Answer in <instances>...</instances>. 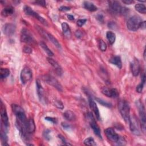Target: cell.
I'll return each instance as SVG.
<instances>
[{
  "label": "cell",
  "instance_id": "6da1fadb",
  "mask_svg": "<svg viewBox=\"0 0 146 146\" xmlns=\"http://www.w3.org/2000/svg\"><path fill=\"white\" fill-rule=\"evenodd\" d=\"M108 8L110 12L115 15L125 16L128 13V9L121 6L120 4L116 1L108 2Z\"/></svg>",
  "mask_w": 146,
  "mask_h": 146
},
{
  "label": "cell",
  "instance_id": "7a4b0ae2",
  "mask_svg": "<svg viewBox=\"0 0 146 146\" xmlns=\"http://www.w3.org/2000/svg\"><path fill=\"white\" fill-rule=\"evenodd\" d=\"M12 109L17 118V121L23 124L25 127L28 119L26 116L24 109L21 106L16 104H12Z\"/></svg>",
  "mask_w": 146,
  "mask_h": 146
},
{
  "label": "cell",
  "instance_id": "3957f363",
  "mask_svg": "<svg viewBox=\"0 0 146 146\" xmlns=\"http://www.w3.org/2000/svg\"><path fill=\"white\" fill-rule=\"evenodd\" d=\"M118 108L123 119L125 122H128L130 116V107L128 103L124 100H120L118 103Z\"/></svg>",
  "mask_w": 146,
  "mask_h": 146
},
{
  "label": "cell",
  "instance_id": "277c9868",
  "mask_svg": "<svg viewBox=\"0 0 146 146\" xmlns=\"http://www.w3.org/2000/svg\"><path fill=\"white\" fill-rule=\"evenodd\" d=\"M142 20L137 16H133L129 18L127 22V29L132 32L137 31L140 28Z\"/></svg>",
  "mask_w": 146,
  "mask_h": 146
},
{
  "label": "cell",
  "instance_id": "5b68a950",
  "mask_svg": "<svg viewBox=\"0 0 146 146\" xmlns=\"http://www.w3.org/2000/svg\"><path fill=\"white\" fill-rule=\"evenodd\" d=\"M42 79L48 84L53 86L59 91H62L63 89L62 86L58 82L57 79H56L54 77L50 75H45L42 77Z\"/></svg>",
  "mask_w": 146,
  "mask_h": 146
},
{
  "label": "cell",
  "instance_id": "8992f818",
  "mask_svg": "<svg viewBox=\"0 0 146 146\" xmlns=\"http://www.w3.org/2000/svg\"><path fill=\"white\" fill-rule=\"evenodd\" d=\"M137 106L139 109V118H140V122L141 123V131H143V132H145V121H146L145 108L142 103H141L139 101H138L137 103Z\"/></svg>",
  "mask_w": 146,
  "mask_h": 146
},
{
  "label": "cell",
  "instance_id": "52a82bcc",
  "mask_svg": "<svg viewBox=\"0 0 146 146\" xmlns=\"http://www.w3.org/2000/svg\"><path fill=\"white\" fill-rule=\"evenodd\" d=\"M129 128L131 132L135 135H140L141 133L139 124L136 118L134 116H130L129 118Z\"/></svg>",
  "mask_w": 146,
  "mask_h": 146
},
{
  "label": "cell",
  "instance_id": "ba28073f",
  "mask_svg": "<svg viewBox=\"0 0 146 146\" xmlns=\"http://www.w3.org/2000/svg\"><path fill=\"white\" fill-rule=\"evenodd\" d=\"M87 118L89 120V123H90V127H91V128L92 129L94 133L99 138L102 139V135H101V131L99 127V126L97 124V123L95 122V118L93 116V115L92 114V113L89 112L87 114Z\"/></svg>",
  "mask_w": 146,
  "mask_h": 146
},
{
  "label": "cell",
  "instance_id": "9c48e42d",
  "mask_svg": "<svg viewBox=\"0 0 146 146\" xmlns=\"http://www.w3.org/2000/svg\"><path fill=\"white\" fill-rule=\"evenodd\" d=\"M24 12L25 13L26 15L33 17H34L36 19L38 20L40 22H41L43 25H45V26H48V22L41 16H40L37 13H36V12H34L31 8H30L28 6H25L24 8Z\"/></svg>",
  "mask_w": 146,
  "mask_h": 146
},
{
  "label": "cell",
  "instance_id": "30bf717a",
  "mask_svg": "<svg viewBox=\"0 0 146 146\" xmlns=\"http://www.w3.org/2000/svg\"><path fill=\"white\" fill-rule=\"evenodd\" d=\"M32 77L33 74L30 69H29L28 67H24L23 70L21 71L20 75V79L23 85L26 84L32 79Z\"/></svg>",
  "mask_w": 146,
  "mask_h": 146
},
{
  "label": "cell",
  "instance_id": "8fae6325",
  "mask_svg": "<svg viewBox=\"0 0 146 146\" xmlns=\"http://www.w3.org/2000/svg\"><path fill=\"white\" fill-rule=\"evenodd\" d=\"M0 111H1V126L5 128V129H7L9 127V118L7 115V112L6 110V108L5 105L3 104V102L1 101V106H0Z\"/></svg>",
  "mask_w": 146,
  "mask_h": 146
},
{
  "label": "cell",
  "instance_id": "7c38bea8",
  "mask_svg": "<svg viewBox=\"0 0 146 146\" xmlns=\"http://www.w3.org/2000/svg\"><path fill=\"white\" fill-rule=\"evenodd\" d=\"M21 41L22 42L29 45H33L35 43V40L32 34L26 29H24L21 31Z\"/></svg>",
  "mask_w": 146,
  "mask_h": 146
},
{
  "label": "cell",
  "instance_id": "4fadbf2b",
  "mask_svg": "<svg viewBox=\"0 0 146 146\" xmlns=\"http://www.w3.org/2000/svg\"><path fill=\"white\" fill-rule=\"evenodd\" d=\"M105 134L108 140L114 143H118L119 139V135L116 133L114 128H107L104 130Z\"/></svg>",
  "mask_w": 146,
  "mask_h": 146
},
{
  "label": "cell",
  "instance_id": "5bb4252c",
  "mask_svg": "<svg viewBox=\"0 0 146 146\" xmlns=\"http://www.w3.org/2000/svg\"><path fill=\"white\" fill-rule=\"evenodd\" d=\"M102 92L106 96L112 98H116L119 95L118 91L116 89H110L107 87H104L102 89Z\"/></svg>",
  "mask_w": 146,
  "mask_h": 146
},
{
  "label": "cell",
  "instance_id": "9a60e30c",
  "mask_svg": "<svg viewBox=\"0 0 146 146\" xmlns=\"http://www.w3.org/2000/svg\"><path fill=\"white\" fill-rule=\"evenodd\" d=\"M36 87H37V92L39 98V99L41 102L43 103L46 102V97L45 94V90L42 86V85L39 80L36 81Z\"/></svg>",
  "mask_w": 146,
  "mask_h": 146
},
{
  "label": "cell",
  "instance_id": "2e32d148",
  "mask_svg": "<svg viewBox=\"0 0 146 146\" xmlns=\"http://www.w3.org/2000/svg\"><path fill=\"white\" fill-rule=\"evenodd\" d=\"M4 34L8 36H11L14 34L16 32V26L12 24H7L3 28Z\"/></svg>",
  "mask_w": 146,
  "mask_h": 146
},
{
  "label": "cell",
  "instance_id": "e0dca14e",
  "mask_svg": "<svg viewBox=\"0 0 146 146\" xmlns=\"http://www.w3.org/2000/svg\"><path fill=\"white\" fill-rule=\"evenodd\" d=\"M131 69L132 74L134 77H136L139 75L140 72V63L137 59L134 58L131 63Z\"/></svg>",
  "mask_w": 146,
  "mask_h": 146
},
{
  "label": "cell",
  "instance_id": "ac0fdd59",
  "mask_svg": "<svg viewBox=\"0 0 146 146\" xmlns=\"http://www.w3.org/2000/svg\"><path fill=\"white\" fill-rule=\"evenodd\" d=\"M48 61L49 62V63L53 66V67L54 69L57 74L58 75L61 76L62 74V69L60 66V65L57 63V62L50 57L48 58Z\"/></svg>",
  "mask_w": 146,
  "mask_h": 146
},
{
  "label": "cell",
  "instance_id": "d6986e66",
  "mask_svg": "<svg viewBox=\"0 0 146 146\" xmlns=\"http://www.w3.org/2000/svg\"><path fill=\"white\" fill-rule=\"evenodd\" d=\"M89 105H90V108L94 112L96 119L98 120H100V113H99V111L98 108V106L96 103L94 102V100L91 98H89Z\"/></svg>",
  "mask_w": 146,
  "mask_h": 146
},
{
  "label": "cell",
  "instance_id": "ffe728a7",
  "mask_svg": "<svg viewBox=\"0 0 146 146\" xmlns=\"http://www.w3.org/2000/svg\"><path fill=\"white\" fill-rule=\"evenodd\" d=\"M25 129L28 134L33 133L36 130V125L34 121L32 118L28 119L27 123L25 125Z\"/></svg>",
  "mask_w": 146,
  "mask_h": 146
},
{
  "label": "cell",
  "instance_id": "44dd1931",
  "mask_svg": "<svg viewBox=\"0 0 146 146\" xmlns=\"http://www.w3.org/2000/svg\"><path fill=\"white\" fill-rule=\"evenodd\" d=\"M110 63L115 65L118 68L121 69L122 67V62L121 58L119 56H114L111 57L109 60Z\"/></svg>",
  "mask_w": 146,
  "mask_h": 146
},
{
  "label": "cell",
  "instance_id": "7402d4cb",
  "mask_svg": "<svg viewBox=\"0 0 146 146\" xmlns=\"http://www.w3.org/2000/svg\"><path fill=\"white\" fill-rule=\"evenodd\" d=\"M62 29L64 36L66 38H70L71 36V33L69 25L66 22H63L62 24Z\"/></svg>",
  "mask_w": 146,
  "mask_h": 146
},
{
  "label": "cell",
  "instance_id": "603a6c76",
  "mask_svg": "<svg viewBox=\"0 0 146 146\" xmlns=\"http://www.w3.org/2000/svg\"><path fill=\"white\" fill-rule=\"evenodd\" d=\"M46 35V38H48L49 39V40L52 42L53 43V44L57 48H58V49H61V46L60 45V44L59 43V42L58 41V40L53 36L50 33H46L45 34Z\"/></svg>",
  "mask_w": 146,
  "mask_h": 146
},
{
  "label": "cell",
  "instance_id": "cb8c5ba5",
  "mask_svg": "<svg viewBox=\"0 0 146 146\" xmlns=\"http://www.w3.org/2000/svg\"><path fill=\"white\" fill-rule=\"evenodd\" d=\"M83 7L84 8L90 11V12H95L97 11L98 8L96 6H95V5L90 2H89V1H85L83 3Z\"/></svg>",
  "mask_w": 146,
  "mask_h": 146
},
{
  "label": "cell",
  "instance_id": "d4e9b609",
  "mask_svg": "<svg viewBox=\"0 0 146 146\" xmlns=\"http://www.w3.org/2000/svg\"><path fill=\"white\" fill-rule=\"evenodd\" d=\"M14 13V9L12 7H7L4 8L1 12V15L3 17H8Z\"/></svg>",
  "mask_w": 146,
  "mask_h": 146
},
{
  "label": "cell",
  "instance_id": "484cf974",
  "mask_svg": "<svg viewBox=\"0 0 146 146\" xmlns=\"http://www.w3.org/2000/svg\"><path fill=\"white\" fill-rule=\"evenodd\" d=\"M63 116L69 121H74L76 119V116L74 113L70 110L65 111L63 113Z\"/></svg>",
  "mask_w": 146,
  "mask_h": 146
},
{
  "label": "cell",
  "instance_id": "4316f807",
  "mask_svg": "<svg viewBox=\"0 0 146 146\" xmlns=\"http://www.w3.org/2000/svg\"><path fill=\"white\" fill-rule=\"evenodd\" d=\"M106 37L110 44L112 45L115 42V39H116V36L114 33L110 31L107 32L106 33Z\"/></svg>",
  "mask_w": 146,
  "mask_h": 146
},
{
  "label": "cell",
  "instance_id": "83f0119b",
  "mask_svg": "<svg viewBox=\"0 0 146 146\" xmlns=\"http://www.w3.org/2000/svg\"><path fill=\"white\" fill-rule=\"evenodd\" d=\"M40 46L42 48V49L44 50V52L50 57H53L54 55V53L52 52V51L48 47V46L43 42H40Z\"/></svg>",
  "mask_w": 146,
  "mask_h": 146
},
{
  "label": "cell",
  "instance_id": "f1b7e54d",
  "mask_svg": "<svg viewBox=\"0 0 146 146\" xmlns=\"http://www.w3.org/2000/svg\"><path fill=\"white\" fill-rule=\"evenodd\" d=\"M145 74L143 73V75L141 76V82L136 87V91L137 92L141 93L142 92L144 85L145 84Z\"/></svg>",
  "mask_w": 146,
  "mask_h": 146
},
{
  "label": "cell",
  "instance_id": "f546056e",
  "mask_svg": "<svg viewBox=\"0 0 146 146\" xmlns=\"http://www.w3.org/2000/svg\"><path fill=\"white\" fill-rule=\"evenodd\" d=\"M135 8L136 11L138 12L142 13V14H145L146 13V8L144 4H137L135 5Z\"/></svg>",
  "mask_w": 146,
  "mask_h": 146
},
{
  "label": "cell",
  "instance_id": "4dcf8cb0",
  "mask_svg": "<svg viewBox=\"0 0 146 146\" xmlns=\"http://www.w3.org/2000/svg\"><path fill=\"white\" fill-rule=\"evenodd\" d=\"M1 139L2 140V142L4 143L5 145H8V136L6 133V130L3 128H1Z\"/></svg>",
  "mask_w": 146,
  "mask_h": 146
},
{
  "label": "cell",
  "instance_id": "1f68e13d",
  "mask_svg": "<svg viewBox=\"0 0 146 146\" xmlns=\"http://www.w3.org/2000/svg\"><path fill=\"white\" fill-rule=\"evenodd\" d=\"M10 75V70L8 69L1 68V78L4 79Z\"/></svg>",
  "mask_w": 146,
  "mask_h": 146
},
{
  "label": "cell",
  "instance_id": "d6a6232c",
  "mask_svg": "<svg viewBox=\"0 0 146 146\" xmlns=\"http://www.w3.org/2000/svg\"><path fill=\"white\" fill-rule=\"evenodd\" d=\"M84 144L86 145H96L94 139L91 137L86 139L84 141Z\"/></svg>",
  "mask_w": 146,
  "mask_h": 146
},
{
  "label": "cell",
  "instance_id": "836d02e7",
  "mask_svg": "<svg viewBox=\"0 0 146 146\" xmlns=\"http://www.w3.org/2000/svg\"><path fill=\"white\" fill-rule=\"evenodd\" d=\"M99 48L102 52H105L107 49L106 44L103 40H100L99 42Z\"/></svg>",
  "mask_w": 146,
  "mask_h": 146
},
{
  "label": "cell",
  "instance_id": "e575fe53",
  "mask_svg": "<svg viewBox=\"0 0 146 146\" xmlns=\"http://www.w3.org/2000/svg\"><path fill=\"white\" fill-rule=\"evenodd\" d=\"M96 101L99 103H100V104L103 105V106H106L107 107H111V103H108V102H106V101H104V100H102L101 99L96 98Z\"/></svg>",
  "mask_w": 146,
  "mask_h": 146
},
{
  "label": "cell",
  "instance_id": "d590c367",
  "mask_svg": "<svg viewBox=\"0 0 146 146\" xmlns=\"http://www.w3.org/2000/svg\"><path fill=\"white\" fill-rule=\"evenodd\" d=\"M54 106H55L58 108H59V109H63L64 108V106H63V104L62 103V102L61 101V100H55L54 101Z\"/></svg>",
  "mask_w": 146,
  "mask_h": 146
},
{
  "label": "cell",
  "instance_id": "8d00e7d4",
  "mask_svg": "<svg viewBox=\"0 0 146 146\" xmlns=\"http://www.w3.org/2000/svg\"><path fill=\"white\" fill-rule=\"evenodd\" d=\"M86 21H87L86 19H81V20H79L77 21V25L79 27H82V26H83L85 24Z\"/></svg>",
  "mask_w": 146,
  "mask_h": 146
},
{
  "label": "cell",
  "instance_id": "74e56055",
  "mask_svg": "<svg viewBox=\"0 0 146 146\" xmlns=\"http://www.w3.org/2000/svg\"><path fill=\"white\" fill-rule=\"evenodd\" d=\"M50 133V130H48V129L46 130V131L44 132V137H45L46 140H49L50 139V136L49 135Z\"/></svg>",
  "mask_w": 146,
  "mask_h": 146
},
{
  "label": "cell",
  "instance_id": "f35d334b",
  "mask_svg": "<svg viewBox=\"0 0 146 146\" xmlns=\"http://www.w3.org/2000/svg\"><path fill=\"white\" fill-rule=\"evenodd\" d=\"M24 52L27 54H30L32 52V49L29 46H25L23 49Z\"/></svg>",
  "mask_w": 146,
  "mask_h": 146
},
{
  "label": "cell",
  "instance_id": "ab89813d",
  "mask_svg": "<svg viewBox=\"0 0 146 146\" xmlns=\"http://www.w3.org/2000/svg\"><path fill=\"white\" fill-rule=\"evenodd\" d=\"M45 120H46L48 121H49V122H51L53 124H56L57 122V120L55 118H52V117H46Z\"/></svg>",
  "mask_w": 146,
  "mask_h": 146
},
{
  "label": "cell",
  "instance_id": "60d3db41",
  "mask_svg": "<svg viewBox=\"0 0 146 146\" xmlns=\"http://www.w3.org/2000/svg\"><path fill=\"white\" fill-rule=\"evenodd\" d=\"M36 4H38L39 5H41L43 7H45L46 6V3L45 1H37L35 2Z\"/></svg>",
  "mask_w": 146,
  "mask_h": 146
},
{
  "label": "cell",
  "instance_id": "b9f144b4",
  "mask_svg": "<svg viewBox=\"0 0 146 146\" xmlns=\"http://www.w3.org/2000/svg\"><path fill=\"white\" fill-rule=\"evenodd\" d=\"M59 10L60 11H62V12H66V11H70V8L67 7H65V6H62V7L59 8Z\"/></svg>",
  "mask_w": 146,
  "mask_h": 146
},
{
  "label": "cell",
  "instance_id": "7bdbcfd3",
  "mask_svg": "<svg viewBox=\"0 0 146 146\" xmlns=\"http://www.w3.org/2000/svg\"><path fill=\"white\" fill-rule=\"evenodd\" d=\"M75 36L77 38H79L81 37H82V32L81 31V30H77L76 32H75Z\"/></svg>",
  "mask_w": 146,
  "mask_h": 146
},
{
  "label": "cell",
  "instance_id": "ee69618b",
  "mask_svg": "<svg viewBox=\"0 0 146 146\" xmlns=\"http://www.w3.org/2000/svg\"><path fill=\"white\" fill-rule=\"evenodd\" d=\"M58 136H59V138L61 139V140L62 141V142L63 143V144H67V145H71L70 144H69V143H67V141H66V140H65V139L64 138V137H63V136H62V135H59Z\"/></svg>",
  "mask_w": 146,
  "mask_h": 146
},
{
  "label": "cell",
  "instance_id": "f6af8a7d",
  "mask_svg": "<svg viewBox=\"0 0 146 146\" xmlns=\"http://www.w3.org/2000/svg\"><path fill=\"white\" fill-rule=\"evenodd\" d=\"M115 26H116V25H115V22H109L108 25V26L109 27V28H111L112 29H114Z\"/></svg>",
  "mask_w": 146,
  "mask_h": 146
},
{
  "label": "cell",
  "instance_id": "bcb514c9",
  "mask_svg": "<svg viewBox=\"0 0 146 146\" xmlns=\"http://www.w3.org/2000/svg\"><path fill=\"white\" fill-rule=\"evenodd\" d=\"M97 19L100 22H103V16L102 15H99L97 16Z\"/></svg>",
  "mask_w": 146,
  "mask_h": 146
},
{
  "label": "cell",
  "instance_id": "7dc6e473",
  "mask_svg": "<svg viewBox=\"0 0 146 146\" xmlns=\"http://www.w3.org/2000/svg\"><path fill=\"white\" fill-rule=\"evenodd\" d=\"M122 2L124 4H127V5H129V4H131L133 3V1H131V0H125V1H123Z\"/></svg>",
  "mask_w": 146,
  "mask_h": 146
},
{
  "label": "cell",
  "instance_id": "c3c4849f",
  "mask_svg": "<svg viewBox=\"0 0 146 146\" xmlns=\"http://www.w3.org/2000/svg\"><path fill=\"white\" fill-rule=\"evenodd\" d=\"M62 126L63 127L65 128V129H69V128H70V126L68 124H67V123H62Z\"/></svg>",
  "mask_w": 146,
  "mask_h": 146
},
{
  "label": "cell",
  "instance_id": "681fc988",
  "mask_svg": "<svg viewBox=\"0 0 146 146\" xmlns=\"http://www.w3.org/2000/svg\"><path fill=\"white\" fill-rule=\"evenodd\" d=\"M140 28H141V29H145V21H142Z\"/></svg>",
  "mask_w": 146,
  "mask_h": 146
},
{
  "label": "cell",
  "instance_id": "f907efd6",
  "mask_svg": "<svg viewBox=\"0 0 146 146\" xmlns=\"http://www.w3.org/2000/svg\"><path fill=\"white\" fill-rule=\"evenodd\" d=\"M67 18H68L69 20H71V21L74 20V17L73 16H72V15H69L67 16Z\"/></svg>",
  "mask_w": 146,
  "mask_h": 146
},
{
  "label": "cell",
  "instance_id": "816d5d0a",
  "mask_svg": "<svg viewBox=\"0 0 146 146\" xmlns=\"http://www.w3.org/2000/svg\"><path fill=\"white\" fill-rule=\"evenodd\" d=\"M145 50H144V59H145Z\"/></svg>",
  "mask_w": 146,
  "mask_h": 146
}]
</instances>
